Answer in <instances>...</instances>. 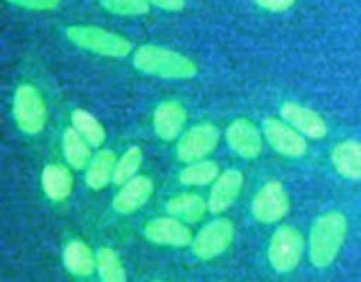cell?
Returning <instances> with one entry per match:
<instances>
[{
    "label": "cell",
    "mask_w": 361,
    "mask_h": 282,
    "mask_svg": "<svg viewBox=\"0 0 361 282\" xmlns=\"http://www.w3.org/2000/svg\"><path fill=\"white\" fill-rule=\"evenodd\" d=\"M13 118L18 129L28 136H37L48 122V104L37 87L23 83L14 90Z\"/></svg>",
    "instance_id": "cell-4"
},
{
    "label": "cell",
    "mask_w": 361,
    "mask_h": 282,
    "mask_svg": "<svg viewBox=\"0 0 361 282\" xmlns=\"http://www.w3.org/2000/svg\"><path fill=\"white\" fill-rule=\"evenodd\" d=\"M147 2L162 11H169V13H178L185 7V0H147Z\"/></svg>",
    "instance_id": "cell-29"
},
{
    "label": "cell",
    "mask_w": 361,
    "mask_h": 282,
    "mask_svg": "<svg viewBox=\"0 0 361 282\" xmlns=\"http://www.w3.org/2000/svg\"><path fill=\"white\" fill-rule=\"evenodd\" d=\"M349 222L342 212L331 210L314 221L309 235V259L316 268L335 263L348 238Z\"/></svg>",
    "instance_id": "cell-1"
},
{
    "label": "cell",
    "mask_w": 361,
    "mask_h": 282,
    "mask_svg": "<svg viewBox=\"0 0 361 282\" xmlns=\"http://www.w3.org/2000/svg\"><path fill=\"white\" fill-rule=\"evenodd\" d=\"M154 194V182L150 176L137 175L127 183H123L115 194L111 201V207L116 214L130 215L143 208L148 203V200Z\"/></svg>",
    "instance_id": "cell-15"
},
{
    "label": "cell",
    "mask_w": 361,
    "mask_h": 282,
    "mask_svg": "<svg viewBox=\"0 0 361 282\" xmlns=\"http://www.w3.org/2000/svg\"><path fill=\"white\" fill-rule=\"evenodd\" d=\"M243 182H245V176L240 169L229 168L226 171H221L219 178L212 183L210 196H208V212H212L214 215H221L229 210L238 200L243 189Z\"/></svg>",
    "instance_id": "cell-12"
},
{
    "label": "cell",
    "mask_w": 361,
    "mask_h": 282,
    "mask_svg": "<svg viewBox=\"0 0 361 282\" xmlns=\"http://www.w3.org/2000/svg\"><path fill=\"white\" fill-rule=\"evenodd\" d=\"M97 275L101 282H127V271L122 257L113 247H99Z\"/></svg>",
    "instance_id": "cell-23"
},
{
    "label": "cell",
    "mask_w": 361,
    "mask_h": 282,
    "mask_svg": "<svg viewBox=\"0 0 361 282\" xmlns=\"http://www.w3.org/2000/svg\"><path fill=\"white\" fill-rule=\"evenodd\" d=\"M221 175V169L215 161H204L192 162V164H187L182 171L178 173V180L182 185L189 187H203L210 185Z\"/></svg>",
    "instance_id": "cell-24"
},
{
    "label": "cell",
    "mask_w": 361,
    "mask_h": 282,
    "mask_svg": "<svg viewBox=\"0 0 361 282\" xmlns=\"http://www.w3.org/2000/svg\"><path fill=\"white\" fill-rule=\"evenodd\" d=\"M291 208V200L279 180H270L259 187L250 203V214L259 224H277Z\"/></svg>",
    "instance_id": "cell-7"
},
{
    "label": "cell",
    "mask_w": 361,
    "mask_h": 282,
    "mask_svg": "<svg viewBox=\"0 0 361 282\" xmlns=\"http://www.w3.org/2000/svg\"><path fill=\"white\" fill-rule=\"evenodd\" d=\"M236 229L231 219L217 217L204 224L194 235V242L190 245L192 254L201 261H212L222 256L235 242Z\"/></svg>",
    "instance_id": "cell-6"
},
{
    "label": "cell",
    "mask_w": 361,
    "mask_h": 282,
    "mask_svg": "<svg viewBox=\"0 0 361 282\" xmlns=\"http://www.w3.org/2000/svg\"><path fill=\"white\" fill-rule=\"evenodd\" d=\"M66 35L78 48L108 59H126L133 53V42L129 39L94 25H71Z\"/></svg>",
    "instance_id": "cell-3"
},
{
    "label": "cell",
    "mask_w": 361,
    "mask_h": 282,
    "mask_svg": "<svg viewBox=\"0 0 361 282\" xmlns=\"http://www.w3.org/2000/svg\"><path fill=\"white\" fill-rule=\"evenodd\" d=\"M116 154L109 148H99L92 157L90 164H88L87 173H85V180L87 185L92 190H102L113 182L115 178L116 169Z\"/></svg>",
    "instance_id": "cell-18"
},
{
    "label": "cell",
    "mask_w": 361,
    "mask_h": 282,
    "mask_svg": "<svg viewBox=\"0 0 361 282\" xmlns=\"http://www.w3.org/2000/svg\"><path fill=\"white\" fill-rule=\"evenodd\" d=\"M99 4L116 16H145L150 13L147 0H99Z\"/></svg>",
    "instance_id": "cell-26"
},
{
    "label": "cell",
    "mask_w": 361,
    "mask_h": 282,
    "mask_svg": "<svg viewBox=\"0 0 361 282\" xmlns=\"http://www.w3.org/2000/svg\"><path fill=\"white\" fill-rule=\"evenodd\" d=\"M71 122H73L74 129L87 140V143L92 148H97V150L102 148L106 141V129L92 113H88L87 109L76 108L71 115Z\"/></svg>",
    "instance_id": "cell-22"
},
{
    "label": "cell",
    "mask_w": 361,
    "mask_h": 282,
    "mask_svg": "<svg viewBox=\"0 0 361 282\" xmlns=\"http://www.w3.org/2000/svg\"><path fill=\"white\" fill-rule=\"evenodd\" d=\"M221 141V130L210 122H201L187 129L176 145V155L185 164L204 161Z\"/></svg>",
    "instance_id": "cell-8"
},
{
    "label": "cell",
    "mask_w": 361,
    "mask_h": 282,
    "mask_svg": "<svg viewBox=\"0 0 361 282\" xmlns=\"http://www.w3.org/2000/svg\"><path fill=\"white\" fill-rule=\"evenodd\" d=\"M261 9L270 11V13H284L289 11L296 4V0H254Z\"/></svg>",
    "instance_id": "cell-28"
},
{
    "label": "cell",
    "mask_w": 361,
    "mask_h": 282,
    "mask_svg": "<svg viewBox=\"0 0 361 282\" xmlns=\"http://www.w3.org/2000/svg\"><path fill=\"white\" fill-rule=\"evenodd\" d=\"M6 2L28 11H55L56 7H60L62 0H6Z\"/></svg>",
    "instance_id": "cell-27"
},
{
    "label": "cell",
    "mask_w": 361,
    "mask_h": 282,
    "mask_svg": "<svg viewBox=\"0 0 361 282\" xmlns=\"http://www.w3.org/2000/svg\"><path fill=\"white\" fill-rule=\"evenodd\" d=\"M152 123H154V130L159 140L166 141V143L180 140L187 123L185 106L175 99L162 101L155 108Z\"/></svg>",
    "instance_id": "cell-14"
},
{
    "label": "cell",
    "mask_w": 361,
    "mask_h": 282,
    "mask_svg": "<svg viewBox=\"0 0 361 282\" xmlns=\"http://www.w3.org/2000/svg\"><path fill=\"white\" fill-rule=\"evenodd\" d=\"M152 282H164V281H152Z\"/></svg>",
    "instance_id": "cell-30"
},
{
    "label": "cell",
    "mask_w": 361,
    "mask_h": 282,
    "mask_svg": "<svg viewBox=\"0 0 361 282\" xmlns=\"http://www.w3.org/2000/svg\"><path fill=\"white\" fill-rule=\"evenodd\" d=\"M208 212V201L196 192H182L173 196L166 203V214L185 224H196Z\"/></svg>",
    "instance_id": "cell-19"
},
{
    "label": "cell",
    "mask_w": 361,
    "mask_h": 282,
    "mask_svg": "<svg viewBox=\"0 0 361 282\" xmlns=\"http://www.w3.org/2000/svg\"><path fill=\"white\" fill-rule=\"evenodd\" d=\"M62 261L66 270L74 277L85 278L97 271V252H94L90 245L80 238H73L66 243Z\"/></svg>",
    "instance_id": "cell-16"
},
{
    "label": "cell",
    "mask_w": 361,
    "mask_h": 282,
    "mask_svg": "<svg viewBox=\"0 0 361 282\" xmlns=\"http://www.w3.org/2000/svg\"><path fill=\"white\" fill-rule=\"evenodd\" d=\"M263 136L259 127L249 118H236L226 129V141L231 148L233 154L238 155L240 159H252L259 157L263 152Z\"/></svg>",
    "instance_id": "cell-11"
},
{
    "label": "cell",
    "mask_w": 361,
    "mask_h": 282,
    "mask_svg": "<svg viewBox=\"0 0 361 282\" xmlns=\"http://www.w3.org/2000/svg\"><path fill=\"white\" fill-rule=\"evenodd\" d=\"M141 164H143V152L140 147H129L116 161V169H115V178L113 183L122 187L123 183H127L129 180H133L134 176H137Z\"/></svg>",
    "instance_id": "cell-25"
},
{
    "label": "cell",
    "mask_w": 361,
    "mask_h": 282,
    "mask_svg": "<svg viewBox=\"0 0 361 282\" xmlns=\"http://www.w3.org/2000/svg\"><path fill=\"white\" fill-rule=\"evenodd\" d=\"M133 66L140 73L162 80H192L197 74L194 60L175 49L157 44H143L134 51Z\"/></svg>",
    "instance_id": "cell-2"
},
{
    "label": "cell",
    "mask_w": 361,
    "mask_h": 282,
    "mask_svg": "<svg viewBox=\"0 0 361 282\" xmlns=\"http://www.w3.org/2000/svg\"><path fill=\"white\" fill-rule=\"evenodd\" d=\"M305 252V238L302 231L291 224H282L271 235L268 243V263L277 274H291Z\"/></svg>",
    "instance_id": "cell-5"
},
{
    "label": "cell",
    "mask_w": 361,
    "mask_h": 282,
    "mask_svg": "<svg viewBox=\"0 0 361 282\" xmlns=\"http://www.w3.org/2000/svg\"><path fill=\"white\" fill-rule=\"evenodd\" d=\"M331 164L335 171L348 180H361V143L355 140H345L335 145L331 150Z\"/></svg>",
    "instance_id": "cell-20"
},
{
    "label": "cell",
    "mask_w": 361,
    "mask_h": 282,
    "mask_svg": "<svg viewBox=\"0 0 361 282\" xmlns=\"http://www.w3.org/2000/svg\"><path fill=\"white\" fill-rule=\"evenodd\" d=\"M281 118L309 140H323L328 134V125L323 116L298 102L286 101L281 106Z\"/></svg>",
    "instance_id": "cell-13"
},
{
    "label": "cell",
    "mask_w": 361,
    "mask_h": 282,
    "mask_svg": "<svg viewBox=\"0 0 361 282\" xmlns=\"http://www.w3.org/2000/svg\"><path fill=\"white\" fill-rule=\"evenodd\" d=\"M263 134L264 140L268 141V145H270L277 154L284 155V157L298 159L303 157V155L307 154V150H309L307 137L302 136L295 127H291L282 118L270 116V118L264 120Z\"/></svg>",
    "instance_id": "cell-10"
},
{
    "label": "cell",
    "mask_w": 361,
    "mask_h": 282,
    "mask_svg": "<svg viewBox=\"0 0 361 282\" xmlns=\"http://www.w3.org/2000/svg\"><path fill=\"white\" fill-rule=\"evenodd\" d=\"M143 235L154 245L175 247V249L190 247L194 242V233L189 224L171 217V215L148 221L143 228Z\"/></svg>",
    "instance_id": "cell-9"
},
{
    "label": "cell",
    "mask_w": 361,
    "mask_h": 282,
    "mask_svg": "<svg viewBox=\"0 0 361 282\" xmlns=\"http://www.w3.org/2000/svg\"><path fill=\"white\" fill-rule=\"evenodd\" d=\"M42 192L46 194L49 201L53 203H62L73 194L74 189V176L71 173V168L66 164H46L41 175Z\"/></svg>",
    "instance_id": "cell-17"
},
{
    "label": "cell",
    "mask_w": 361,
    "mask_h": 282,
    "mask_svg": "<svg viewBox=\"0 0 361 282\" xmlns=\"http://www.w3.org/2000/svg\"><path fill=\"white\" fill-rule=\"evenodd\" d=\"M90 145L87 143L83 136L78 133L74 127H67L63 130L62 136V152H63V159H66L67 166L74 171H81V169H87L88 164H90L92 154Z\"/></svg>",
    "instance_id": "cell-21"
}]
</instances>
